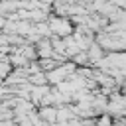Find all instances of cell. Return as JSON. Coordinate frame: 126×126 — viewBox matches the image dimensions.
<instances>
[{
	"mask_svg": "<svg viewBox=\"0 0 126 126\" xmlns=\"http://www.w3.org/2000/svg\"><path fill=\"white\" fill-rule=\"evenodd\" d=\"M39 118L41 120H47V122H55L57 120V110L53 106H43L39 110Z\"/></svg>",
	"mask_w": 126,
	"mask_h": 126,
	"instance_id": "obj_1",
	"label": "cell"
},
{
	"mask_svg": "<svg viewBox=\"0 0 126 126\" xmlns=\"http://www.w3.org/2000/svg\"><path fill=\"white\" fill-rule=\"evenodd\" d=\"M71 118V112L67 108H59L57 110V120H69Z\"/></svg>",
	"mask_w": 126,
	"mask_h": 126,
	"instance_id": "obj_2",
	"label": "cell"
},
{
	"mask_svg": "<svg viewBox=\"0 0 126 126\" xmlns=\"http://www.w3.org/2000/svg\"><path fill=\"white\" fill-rule=\"evenodd\" d=\"M108 122H110V120H108L106 116H102V118L98 120V126H108Z\"/></svg>",
	"mask_w": 126,
	"mask_h": 126,
	"instance_id": "obj_3",
	"label": "cell"
},
{
	"mask_svg": "<svg viewBox=\"0 0 126 126\" xmlns=\"http://www.w3.org/2000/svg\"><path fill=\"white\" fill-rule=\"evenodd\" d=\"M4 26H6V20H4V18H0V30H4Z\"/></svg>",
	"mask_w": 126,
	"mask_h": 126,
	"instance_id": "obj_4",
	"label": "cell"
},
{
	"mask_svg": "<svg viewBox=\"0 0 126 126\" xmlns=\"http://www.w3.org/2000/svg\"><path fill=\"white\" fill-rule=\"evenodd\" d=\"M39 2H41V4H45V2H47V4H49V2H51V0H39Z\"/></svg>",
	"mask_w": 126,
	"mask_h": 126,
	"instance_id": "obj_5",
	"label": "cell"
}]
</instances>
